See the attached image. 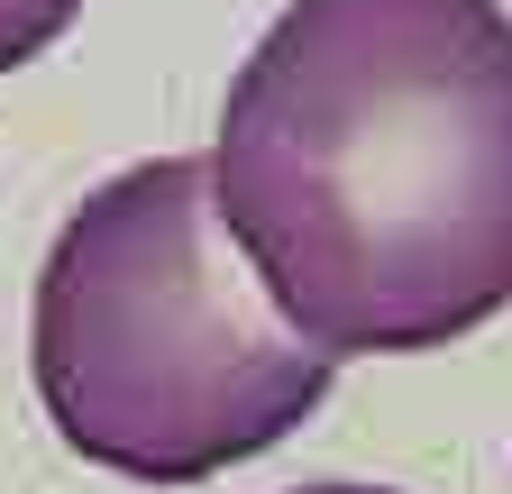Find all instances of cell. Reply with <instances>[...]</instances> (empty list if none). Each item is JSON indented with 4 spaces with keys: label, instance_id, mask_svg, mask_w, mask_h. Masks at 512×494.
<instances>
[{
    "label": "cell",
    "instance_id": "obj_1",
    "mask_svg": "<svg viewBox=\"0 0 512 494\" xmlns=\"http://www.w3.org/2000/svg\"><path fill=\"white\" fill-rule=\"evenodd\" d=\"M220 211L330 357H412L512 302V10L293 0L220 110Z\"/></svg>",
    "mask_w": 512,
    "mask_h": 494
},
{
    "label": "cell",
    "instance_id": "obj_2",
    "mask_svg": "<svg viewBox=\"0 0 512 494\" xmlns=\"http://www.w3.org/2000/svg\"><path fill=\"white\" fill-rule=\"evenodd\" d=\"M28 366L74 458L138 485H202L302 430L339 357L266 293L211 156H156L55 229Z\"/></svg>",
    "mask_w": 512,
    "mask_h": 494
},
{
    "label": "cell",
    "instance_id": "obj_3",
    "mask_svg": "<svg viewBox=\"0 0 512 494\" xmlns=\"http://www.w3.org/2000/svg\"><path fill=\"white\" fill-rule=\"evenodd\" d=\"M74 19H83V0H0V74L28 65V55H46Z\"/></svg>",
    "mask_w": 512,
    "mask_h": 494
},
{
    "label": "cell",
    "instance_id": "obj_4",
    "mask_svg": "<svg viewBox=\"0 0 512 494\" xmlns=\"http://www.w3.org/2000/svg\"><path fill=\"white\" fill-rule=\"evenodd\" d=\"M302 494H384V485H302Z\"/></svg>",
    "mask_w": 512,
    "mask_h": 494
}]
</instances>
